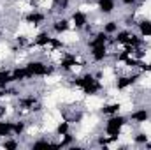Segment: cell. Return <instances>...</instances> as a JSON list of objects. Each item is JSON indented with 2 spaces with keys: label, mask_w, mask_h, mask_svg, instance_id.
Here are the masks:
<instances>
[{
  "label": "cell",
  "mask_w": 151,
  "mask_h": 150,
  "mask_svg": "<svg viewBox=\"0 0 151 150\" xmlns=\"http://www.w3.org/2000/svg\"><path fill=\"white\" fill-rule=\"evenodd\" d=\"M70 83L74 87H77V88H81L84 95H97L104 88V85L100 83V79L93 73H84V74H81V76H76V78L70 79Z\"/></svg>",
  "instance_id": "6da1fadb"
},
{
  "label": "cell",
  "mask_w": 151,
  "mask_h": 150,
  "mask_svg": "<svg viewBox=\"0 0 151 150\" xmlns=\"http://www.w3.org/2000/svg\"><path fill=\"white\" fill-rule=\"evenodd\" d=\"M127 124H128V117L119 115V113L111 115V117L106 120V124H104V134L113 136V138H119L121 133H123V127H125Z\"/></svg>",
  "instance_id": "7a4b0ae2"
},
{
  "label": "cell",
  "mask_w": 151,
  "mask_h": 150,
  "mask_svg": "<svg viewBox=\"0 0 151 150\" xmlns=\"http://www.w3.org/2000/svg\"><path fill=\"white\" fill-rule=\"evenodd\" d=\"M27 67V73H28V79H34V78H47L55 73V67L47 66L46 62L42 60H30L25 64Z\"/></svg>",
  "instance_id": "3957f363"
},
{
  "label": "cell",
  "mask_w": 151,
  "mask_h": 150,
  "mask_svg": "<svg viewBox=\"0 0 151 150\" xmlns=\"http://www.w3.org/2000/svg\"><path fill=\"white\" fill-rule=\"evenodd\" d=\"M139 78L141 74L137 73V74H128V76H118L116 78V90H119V92H123V90H127V88H130L132 85H135L137 81H139Z\"/></svg>",
  "instance_id": "277c9868"
},
{
  "label": "cell",
  "mask_w": 151,
  "mask_h": 150,
  "mask_svg": "<svg viewBox=\"0 0 151 150\" xmlns=\"http://www.w3.org/2000/svg\"><path fill=\"white\" fill-rule=\"evenodd\" d=\"M150 118H151V111L148 108H137L128 115V120L134 122V124H146V122H150Z\"/></svg>",
  "instance_id": "5b68a950"
},
{
  "label": "cell",
  "mask_w": 151,
  "mask_h": 150,
  "mask_svg": "<svg viewBox=\"0 0 151 150\" xmlns=\"http://www.w3.org/2000/svg\"><path fill=\"white\" fill-rule=\"evenodd\" d=\"M70 23H72V27L76 30H83L86 27V23H88V14L84 11H81V9H76L70 14Z\"/></svg>",
  "instance_id": "8992f818"
},
{
  "label": "cell",
  "mask_w": 151,
  "mask_h": 150,
  "mask_svg": "<svg viewBox=\"0 0 151 150\" xmlns=\"http://www.w3.org/2000/svg\"><path fill=\"white\" fill-rule=\"evenodd\" d=\"M90 57H91V60H93V62H97V64L104 62V60L109 57L107 44H102V46H93V48H90Z\"/></svg>",
  "instance_id": "52a82bcc"
},
{
  "label": "cell",
  "mask_w": 151,
  "mask_h": 150,
  "mask_svg": "<svg viewBox=\"0 0 151 150\" xmlns=\"http://www.w3.org/2000/svg\"><path fill=\"white\" fill-rule=\"evenodd\" d=\"M77 66H81V62L77 60V57L72 55V53H63V57L60 58V69L62 71H67L69 73V71H72Z\"/></svg>",
  "instance_id": "ba28073f"
},
{
  "label": "cell",
  "mask_w": 151,
  "mask_h": 150,
  "mask_svg": "<svg viewBox=\"0 0 151 150\" xmlns=\"http://www.w3.org/2000/svg\"><path fill=\"white\" fill-rule=\"evenodd\" d=\"M19 106H21L23 110H28V111H39V110H40L39 99L35 97V95H34V94L19 97Z\"/></svg>",
  "instance_id": "9c48e42d"
},
{
  "label": "cell",
  "mask_w": 151,
  "mask_h": 150,
  "mask_svg": "<svg viewBox=\"0 0 151 150\" xmlns=\"http://www.w3.org/2000/svg\"><path fill=\"white\" fill-rule=\"evenodd\" d=\"M70 27H72V23H70V20H67V18H58V20H55V21L51 23V30H53L56 36H62V34L69 32Z\"/></svg>",
  "instance_id": "30bf717a"
},
{
  "label": "cell",
  "mask_w": 151,
  "mask_h": 150,
  "mask_svg": "<svg viewBox=\"0 0 151 150\" xmlns=\"http://www.w3.org/2000/svg\"><path fill=\"white\" fill-rule=\"evenodd\" d=\"M44 21H46V14L40 12V11H37V9H32L28 14H25V23H28V25L39 27V25H42Z\"/></svg>",
  "instance_id": "8fae6325"
},
{
  "label": "cell",
  "mask_w": 151,
  "mask_h": 150,
  "mask_svg": "<svg viewBox=\"0 0 151 150\" xmlns=\"http://www.w3.org/2000/svg\"><path fill=\"white\" fill-rule=\"evenodd\" d=\"M109 41H111V36H109V34H106L104 30H100V32H97V34H93V36H91V39L88 41V48L102 46V44H109Z\"/></svg>",
  "instance_id": "7c38bea8"
},
{
  "label": "cell",
  "mask_w": 151,
  "mask_h": 150,
  "mask_svg": "<svg viewBox=\"0 0 151 150\" xmlns=\"http://www.w3.org/2000/svg\"><path fill=\"white\" fill-rule=\"evenodd\" d=\"M97 9H99L100 14L109 16L116 9V0H97Z\"/></svg>",
  "instance_id": "4fadbf2b"
},
{
  "label": "cell",
  "mask_w": 151,
  "mask_h": 150,
  "mask_svg": "<svg viewBox=\"0 0 151 150\" xmlns=\"http://www.w3.org/2000/svg\"><path fill=\"white\" fill-rule=\"evenodd\" d=\"M11 76H12V83H21L28 79V73L25 66H16L14 69H11Z\"/></svg>",
  "instance_id": "5bb4252c"
},
{
  "label": "cell",
  "mask_w": 151,
  "mask_h": 150,
  "mask_svg": "<svg viewBox=\"0 0 151 150\" xmlns=\"http://www.w3.org/2000/svg\"><path fill=\"white\" fill-rule=\"evenodd\" d=\"M49 39H51V34L47 30H42V32H39L37 36L34 37L32 46H35V48H47L49 46Z\"/></svg>",
  "instance_id": "9a60e30c"
},
{
  "label": "cell",
  "mask_w": 151,
  "mask_h": 150,
  "mask_svg": "<svg viewBox=\"0 0 151 150\" xmlns=\"http://www.w3.org/2000/svg\"><path fill=\"white\" fill-rule=\"evenodd\" d=\"M135 25H137V30H139V36L141 37H144V39L151 37V20H146V18L144 20H139Z\"/></svg>",
  "instance_id": "2e32d148"
},
{
  "label": "cell",
  "mask_w": 151,
  "mask_h": 150,
  "mask_svg": "<svg viewBox=\"0 0 151 150\" xmlns=\"http://www.w3.org/2000/svg\"><path fill=\"white\" fill-rule=\"evenodd\" d=\"M7 136H12V122L0 118V140H4Z\"/></svg>",
  "instance_id": "e0dca14e"
},
{
  "label": "cell",
  "mask_w": 151,
  "mask_h": 150,
  "mask_svg": "<svg viewBox=\"0 0 151 150\" xmlns=\"http://www.w3.org/2000/svg\"><path fill=\"white\" fill-rule=\"evenodd\" d=\"M119 108H121L119 103H109V104H104V106L100 108V113L106 115V117H111V115L119 113Z\"/></svg>",
  "instance_id": "ac0fdd59"
},
{
  "label": "cell",
  "mask_w": 151,
  "mask_h": 150,
  "mask_svg": "<svg viewBox=\"0 0 151 150\" xmlns=\"http://www.w3.org/2000/svg\"><path fill=\"white\" fill-rule=\"evenodd\" d=\"M128 36H130V30H118L113 36V44H118V46H123L127 41H128Z\"/></svg>",
  "instance_id": "d6986e66"
},
{
  "label": "cell",
  "mask_w": 151,
  "mask_h": 150,
  "mask_svg": "<svg viewBox=\"0 0 151 150\" xmlns=\"http://www.w3.org/2000/svg\"><path fill=\"white\" fill-rule=\"evenodd\" d=\"M0 147L5 150H16V149H19V141H18L16 136H7V138H4Z\"/></svg>",
  "instance_id": "ffe728a7"
},
{
  "label": "cell",
  "mask_w": 151,
  "mask_h": 150,
  "mask_svg": "<svg viewBox=\"0 0 151 150\" xmlns=\"http://www.w3.org/2000/svg\"><path fill=\"white\" fill-rule=\"evenodd\" d=\"M25 131H27V122H25V120H16V122H12V136L19 138V136H23Z\"/></svg>",
  "instance_id": "44dd1931"
},
{
  "label": "cell",
  "mask_w": 151,
  "mask_h": 150,
  "mask_svg": "<svg viewBox=\"0 0 151 150\" xmlns=\"http://www.w3.org/2000/svg\"><path fill=\"white\" fill-rule=\"evenodd\" d=\"M69 5H70V0H53L51 9H53V12L62 14L65 9H69Z\"/></svg>",
  "instance_id": "7402d4cb"
},
{
  "label": "cell",
  "mask_w": 151,
  "mask_h": 150,
  "mask_svg": "<svg viewBox=\"0 0 151 150\" xmlns=\"http://www.w3.org/2000/svg\"><path fill=\"white\" fill-rule=\"evenodd\" d=\"M102 30H104L106 34H109V36H114V34L119 30V23H118L116 20H109V21H106V23L102 25Z\"/></svg>",
  "instance_id": "603a6c76"
},
{
  "label": "cell",
  "mask_w": 151,
  "mask_h": 150,
  "mask_svg": "<svg viewBox=\"0 0 151 150\" xmlns=\"http://www.w3.org/2000/svg\"><path fill=\"white\" fill-rule=\"evenodd\" d=\"M12 83L11 69H0V88H5Z\"/></svg>",
  "instance_id": "cb8c5ba5"
},
{
  "label": "cell",
  "mask_w": 151,
  "mask_h": 150,
  "mask_svg": "<svg viewBox=\"0 0 151 150\" xmlns=\"http://www.w3.org/2000/svg\"><path fill=\"white\" fill-rule=\"evenodd\" d=\"M56 136H63L67 133H70V120H63V122H58L56 129H55Z\"/></svg>",
  "instance_id": "d4e9b609"
},
{
  "label": "cell",
  "mask_w": 151,
  "mask_h": 150,
  "mask_svg": "<svg viewBox=\"0 0 151 150\" xmlns=\"http://www.w3.org/2000/svg\"><path fill=\"white\" fill-rule=\"evenodd\" d=\"M62 140L58 141V149H65V147H72V143L76 141V136H72L70 133H67V134H63V136H60Z\"/></svg>",
  "instance_id": "484cf974"
},
{
  "label": "cell",
  "mask_w": 151,
  "mask_h": 150,
  "mask_svg": "<svg viewBox=\"0 0 151 150\" xmlns=\"http://www.w3.org/2000/svg\"><path fill=\"white\" fill-rule=\"evenodd\" d=\"M49 48H51V51H60V50L65 48V42L60 37H53L51 36V39H49Z\"/></svg>",
  "instance_id": "4316f807"
},
{
  "label": "cell",
  "mask_w": 151,
  "mask_h": 150,
  "mask_svg": "<svg viewBox=\"0 0 151 150\" xmlns=\"http://www.w3.org/2000/svg\"><path fill=\"white\" fill-rule=\"evenodd\" d=\"M32 149H40V147H53V141L49 140V138H39V140H34L32 141V145H30Z\"/></svg>",
  "instance_id": "83f0119b"
},
{
  "label": "cell",
  "mask_w": 151,
  "mask_h": 150,
  "mask_svg": "<svg viewBox=\"0 0 151 150\" xmlns=\"http://www.w3.org/2000/svg\"><path fill=\"white\" fill-rule=\"evenodd\" d=\"M150 141V136L146 134V133H137L135 136H134V143L135 145H146Z\"/></svg>",
  "instance_id": "f1b7e54d"
},
{
  "label": "cell",
  "mask_w": 151,
  "mask_h": 150,
  "mask_svg": "<svg viewBox=\"0 0 151 150\" xmlns=\"http://www.w3.org/2000/svg\"><path fill=\"white\" fill-rule=\"evenodd\" d=\"M16 46L21 50V48H27L28 46V37L27 36H16Z\"/></svg>",
  "instance_id": "f546056e"
},
{
  "label": "cell",
  "mask_w": 151,
  "mask_h": 150,
  "mask_svg": "<svg viewBox=\"0 0 151 150\" xmlns=\"http://www.w3.org/2000/svg\"><path fill=\"white\" fill-rule=\"evenodd\" d=\"M139 69H141L142 73H151V62H141Z\"/></svg>",
  "instance_id": "4dcf8cb0"
},
{
  "label": "cell",
  "mask_w": 151,
  "mask_h": 150,
  "mask_svg": "<svg viewBox=\"0 0 151 150\" xmlns=\"http://www.w3.org/2000/svg\"><path fill=\"white\" fill-rule=\"evenodd\" d=\"M123 25H127V27H132V25H135V18H134V14L127 16V20H125V23H123Z\"/></svg>",
  "instance_id": "1f68e13d"
},
{
  "label": "cell",
  "mask_w": 151,
  "mask_h": 150,
  "mask_svg": "<svg viewBox=\"0 0 151 150\" xmlns=\"http://www.w3.org/2000/svg\"><path fill=\"white\" fill-rule=\"evenodd\" d=\"M123 5H127V7H132V5H137V2L139 0H119Z\"/></svg>",
  "instance_id": "d6a6232c"
},
{
  "label": "cell",
  "mask_w": 151,
  "mask_h": 150,
  "mask_svg": "<svg viewBox=\"0 0 151 150\" xmlns=\"http://www.w3.org/2000/svg\"><path fill=\"white\" fill-rule=\"evenodd\" d=\"M0 39H2V30H0Z\"/></svg>",
  "instance_id": "836d02e7"
},
{
  "label": "cell",
  "mask_w": 151,
  "mask_h": 150,
  "mask_svg": "<svg viewBox=\"0 0 151 150\" xmlns=\"http://www.w3.org/2000/svg\"><path fill=\"white\" fill-rule=\"evenodd\" d=\"M0 101H2V99H0Z\"/></svg>",
  "instance_id": "e575fe53"
}]
</instances>
